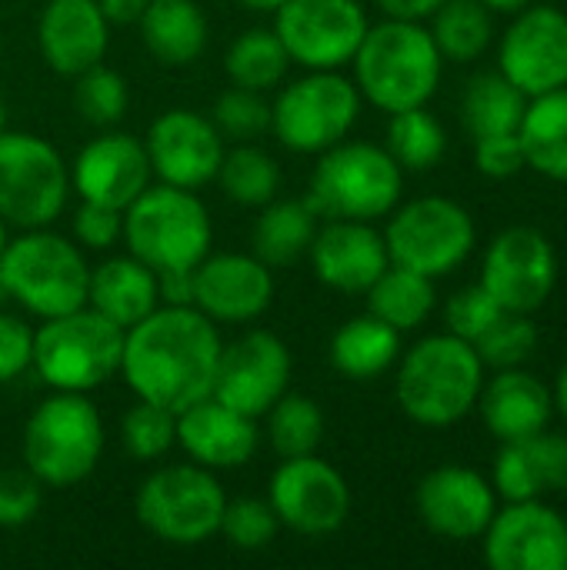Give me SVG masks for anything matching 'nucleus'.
I'll list each match as a JSON object with an SVG mask.
<instances>
[{
    "instance_id": "1",
    "label": "nucleus",
    "mask_w": 567,
    "mask_h": 570,
    "mask_svg": "<svg viewBox=\"0 0 567 570\" xmlns=\"http://www.w3.org/2000/svg\"><path fill=\"white\" fill-rule=\"evenodd\" d=\"M221 347L224 344L207 314L197 307L160 304L124 331L120 374L140 401L180 414L211 397Z\"/></svg>"
},
{
    "instance_id": "2",
    "label": "nucleus",
    "mask_w": 567,
    "mask_h": 570,
    "mask_svg": "<svg viewBox=\"0 0 567 570\" xmlns=\"http://www.w3.org/2000/svg\"><path fill=\"white\" fill-rule=\"evenodd\" d=\"M351 63L361 97L384 114H398L424 107L434 97L444 57L421 20L388 17L384 23L368 27Z\"/></svg>"
},
{
    "instance_id": "3",
    "label": "nucleus",
    "mask_w": 567,
    "mask_h": 570,
    "mask_svg": "<svg viewBox=\"0 0 567 570\" xmlns=\"http://www.w3.org/2000/svg\"><path fill=\"white\" fill-rule=\"evenodd\" d=\"M485 387L475 344L454 334L418 341L398 367V404L421 428H451L471 414Z\"/></svg>"
},
{
    "instance_id": "4",
    "label": "nucleus",
    "mask_w": 567,
    "mask_h": 570,
    "mask_svg": "<svg viewBox=\"0 0 567 570\" xmlns=\"http://www.w3.org/2000/svg\"><path fill=\"white\" fill-rule=\"evenodd\" d=\"M307 204L328 220H378L388 217L404 190V170L371 140H341L317 154Z\"/></svg>"
},
{
    "instance_id": "5",
    "label": "nucleus",
    "mask_w": 567,
    "mask_h": 570,
    "mask_svg": "<svg viewBox=\"0 0 567 570\" xmlns=\"http://www.w3.org/2000/svg\"><path fill=\"white\" fill-rule=\"evenodd\" d=\"M90 267L77 244L47 227H33L7 240L0 254L3 297L17 301L33 317H60L87 304Z\"/></svg>"
},
{
    "instance_id": "6",
    "label": "nucleus",
    "mask_w": 567,
    "mask_h": 570,
    "mask_svg": "<svg viewBox=\"0 0 567 570\" xmlns=\"http://www.w3.org/2000/svg\"><path fill=\"white\" fill-rule=\"evenodd\" d=\"M211 214L194 190L157 184L124 207V244L154 274L194 271L211 254Z\"/></svg>"
},
{
    "instance_id": "7",
    "label": "nucleus",
    "mask_w": 567,
    "mask_h": 570,
    "mask_svg": "<svg viewBox=\"0 0 567 570\" xmlns=\"http://www.w3.org/2000/svg\"><path fill=\"white\" fill-rule=\"evenodd\" d=\"M124 327L97 314L94 307H77L60 317H47L33 331V371L53 391L90 394L120 371Z\"/></svg>"
},
{
    "instance_id": "8",
    "label": "nucleus",
    "mask_w": 567,
    "mask_h": 570,
    "mask_svg": "<svg viewBox=\"0 0 567 570\" xmlns=\"http://www.w3.org/2000/svg\"><path fill=\"white\" fill-rule=\"evenodd\" d=\"M104 451V424L87 394L53 391L23 428V464L50 488H74L94 474Z\"/></svg>"
},
{
    "instance_id": "9",
    "label": "nucleus",
    "mask_w": 567,
    "mask_h": 570,
    "mask_svg": "<svg viewBox=\"0 0 567 570\" xmlns=\"http://www.w3.org/2000/svg\"><path fill=\"white\" fill-rule=\"evenodd\" d=\"M227 494L211 468L167 464L144 478L134 508L137 521L167 544H201L221 531Z\"/></svg>"
},
{
    "instance_id": "10",
    "label": "nucleus",
    "mask_w": 567,
    "mask_h": 570,
    "mask_svg": "<svg viewBox=\"0 0 567 570\" xmlns=\"http://www.w3.org/2000/svg\"><path fill=\"white\" fill-rule=\"evenodd\" d=\"M361 114V90L341 70H307L271 104V130L294 154L341 144Z\"/></svg>"
},
{
    "instance_id": "11",
    "label": "nucleus",
    "mask_w": 567,
    "mask_h": 570,
    "mask_svg": "<svg viewBox=\"0 0 567 570\" xmlns=\"http://www.w3.org/2000/svg\"><path fill=\"white\" fill-rule=\"evenodd\" d=\"M70 194V167L33 134H0V220L20 230L47 227L60 217Z\"/></svg>"
},
{
    "instance_id": "12",
    "label": "nucleus",
    "mask_w": 567,
    "mask_h": 570,
    "mask_svg": "<svg viewBox=\"0 0 567 570\" xmlns=\"http://www.w3.org/2000/svg\"><path fill=\"white\" fill-rule=\"evenodd\" d=\"M388 257L398 267L424 277H444L458 271L475 250L471 214L448 197H418L394 210L384 230Z\"/></svg>"
},
{
    "instance_id": "13",
    "label": "nucleus",
    "mask_w": 567,
    "mask_h": 570,
    "mask_svg": "<svg viewBox=\"0 0 567 570\" xmlns=\"http://www.w3.org/2000/svg\"><path fill=\"white\" fill-rule=\"evenodd\" d=\"M368 27L358 0H284L274 10V33L291 63L304 70H341L351 63Z\"/></svg>"
},
{
    "instance_id": "14",
    "label": "nucleus",
    "mask_w": 567,
    "mask_h": 570,
    "mask_svg": "<svg viewBox=\"0 0 567 570\" xmlns=\"http://www.w3.org/2000/svg\"><path fill=\"white\" fill-rule=\"evenodd\" d=\"M481 284L488 294L515 314H535L548 304L558 284L555 244L535 227H508L485 250Z\"/></svg>"
},
{
    "instance_id": "15",
    "label": "nucleus",
    "mask_w": 567,
    "mask_h": 570,
    "mask_svg": "<svg viewBox=\"0 0 567 570\" xmlns=\"http://www.w3.org/2000/svg\"><path fill=\"white\" fill-rule=\"evenodd\" d=\"M267 491V504L274 508L277 521L307 538L341 531L351 514V488L344 474L314 454L284 458Z\"/></svg>"
},
{
    "instance_id": "16",
    "label": "nucleus",
    "mask_w": 567,
    "mask_h": 570,
    "mask_svg": "<svg viewBox=\"0 0 567 570\" xmlns=\"http://www.w3.org/2000/svg\"><path fill=\"white\" fill-rule=\"evenodd\" d=\"M291 384V351L271 331H247L221 347L214 397L247 417H264Z\"/></svg>"
},
{
    "instance_id": "17",
    "label": "nucleus",
    "mask_w": 567,
    "mask_h": 570,
    "mask_svg": "<svg viewBox=\"0 0 567 570\" xmlns=\"http://www.w3.org/2000/svg\"><path fill=\"white\" fill-rule=\"evenodd\" d=\"M501 73L531 100L567 87V13L558 7H525L505 30L498 50Z\"/></svg>"
},
{
    "instance_id": "18",
    "label": "nucleus",
    "mask_w": 567,
    "mask_h": 570,
    "mask_svg": "<svg viewBox=\"0 0 567 570\" xmlns=\"http://www.w3.org/2000/svg\"><path fill=\"white\" fill-rule=\"evenodd\" d=\"M485 561L495 570H567V521L541 501H511L485 528Z\"/></svg>"
},
{
    "instance_id": "19",
    "label": "nucleus",
    "mask_w": 567,
    "mask_h": 570,
    "mask_svg": "<svg viewBox=\"0 0 567 570\" xmlns=\"http://www.w3.org/2000/svg\"><path fill=\"white\" fill-rule=\"evenodd\" d=\"M147 157L150 170L160 177V184L197 190L217 177V167L224 160V137L214 127L211 117H201L194 110H167L160 114L147 130Z\"/></svg>"
},
{
    "instance_id": "20",
    "label": "nucleus",
    "mask_w": 567,
    "mask_h": 570,
    "mask_svg": "<svg viewBox=\"0 0 567 570\" xmlns=\"http://www.w3.org/2000/svg\"><path fill=\"white\" fill-rule=\"evenodd\" d=\"M274 301L271 267L257 254H207L194 267V307L214 324H244Z\"/></svg>"
},
{
    "instance_id": "21",
    "label": "nucleus",
    "mask_w": 567,
    "mask_h": 570,
    "mask_svg": "<svg viewBox=\"0 0 567 570\" xmlns=\"http://www.w3.org/2000/svg\"><path fill=\"white\" fill-rule=\"evenodd\" d=\"M414 501L424 528L448 541L481 538L498 511L495 488L478 471L461 464H444L424 474Z\"/></svg>"
},
{
    "instance_id": "22",
    "label": "nucleus",
    "mask_w": 567,
    "mask_h": 570,
    "mask_svg": "<svg viewBox=\"0 0 567 570\" xmlns=\"http://www.w3.org/2000/svg\"><path fill=\"white\" fill-rule=\"evenodd\" d=\"M150 177L154 170L144 140L120 130L94 137L70 167V187L84 200L114 210H124L137 194H144L150 187Z\"/></svg>"
},
{
    "instance_id": "23",
    "label": "nucleus",
    "mask_w": 567,
    "mask_h": 570,
    "mask_svg": "<svg viewBox=\"0 0 567 570\" xmlns=\"http://www.w3.org/2000/svg\"><path fill=\"white\" fill-rule=\"evenodd\" d=\"M307 257L317 281L341 294H364L391 264L384 234L371 220H328L317 227Z\"/></svg>"
},
{
    "instance_id": "24",
    "label": "nucleus",
    "mask_w": 567,
    "mask_h": 570,
    "mask_svg": "<svg viewBox=\"0 0 567 570\" xmlns=\"http://www.w3.org/2000/svg\"><path fill=\"white\" fill-rule=\"evenodd\" d=\"M37 43L53 73L77 77L104 63L110 20L97 0H50L37 23Z\"/></svg>"
},
{
    "instance_id": "25",
    "label": "nucleus",
    "mask_w": 567,
    "mask_h": 570,
    "mask_svg": "<svg viewBox=\"0 0 567 570\" xmlns=\"http://www.w3.org/2000/svg\"><path fill=\"white\" fill-rule=\"evenodd\" d=\"M257 421L221 404L214 394L177 414V444L201 468L234 471L257 454Z\"/></svg>"
},
{
    "instance_id": "26",
    "label": "nucleus",
    "mask_w": 567,
    "mask_h": 570,
    "mask_svg": "<svg viewBox=\"0 0 567 570\" xmlns=\"http://www.w3.org/2000/svg\"><path fill=\"white\" fill-rule=\"evenodd\" d=\"M491 488L498 498L541 501L545 494H567V438L565 434H531L521 441H505L495 454Z\"/></svg>"
},
{
    "instance_id": "27",
    "label": "nucleus",
    "mask_w": 567,
    "mask_h": 570,
    "mask_svg": "<svg viewBox=\"0 0 567 570\" xmlns=\"http://www.w3.org/2000/svg\"><path fill=\"white\" fill-rule=\"evenodd\" d=\"M478 404H481L485 428L501 444L548 431L551 411H555L551 391L535 374H528L521 367L498 371L495 381H488L481 387Z\"/></svg>"
},
{
    "instance_id": "28",
    "label": "nucleus",
    "mask_w": 567,
    "mask_h": 570,
    "mask_svg": "<svg viewBox=\"0 0 567 570\" xmlns=\"http://www.w3.org/2000/svg\"><path fill=\"white\" fill-rule=\"evenodd\" d=\"M87 307L114 321L117 327H134L144 321L150 311L160 307V284L157 274L137 261L134 254L127 257H110L100 267L90 271L87 284Z\"/></svg>"
},
{
    "instance_id": "29",
    "label": "nucleus",
    "mask_w": 567,
    "mask_h": 570,
    "mask_svg": "<svg viewBox=\"0 0 567 570\" xmlns=\"http://www.w3.org/2000/svg\"><path fill=\"white\" fill-rule=\"evenodd\" d=\"M137 23L144 47L164 67H187L207 47V17L197 0H147Z\"/></svg>"
},
{
    "instance_id": "30",
    "label": "nucleus",
    "mask_w": 567,
    "mask_h": 570,
    "mask_svg": "<svg viewBox=\"0 0 567 570\" xmlns=\"http://www.w3.org/2000/svg\"><path fill=\"white\" fill-rule=\"evenodd\" d=\"M401 357V331L374 314L344 321L331 337V364L351 381L381 377Z\"/></svg>"
},
{
    "instance_id": "31",
    "label": "nucleus",
    "mask_w": 567,
    "mask_h": 570,
    "mask_svg": "<svg viewBox=\"0 0 567 570\" xmlns=\"http://www.w3.org/2000/svg\"><path fill=\"white\" fill-rule=\"evenodd\" d=\"M518 137L528 167L567 184V87L528 100Z\"/></svg>"
},
{
    "instance_id": "32",
    "label": "nucleus",
    "mask_w": 567,
    "mask_h": 570,
    "mask_svg": "<svg viewBox=\"0 0 567 570\" xmlns=\"http://www.w3.org/2000/svg\"><path fill=\"white\" fill-rule=\"evenodd\" d=\"M317 214L307 200H271L254 224V254L267 267H287L311 250Z\"/></svg>"
},
{
    "instance_id": "33",
    "label": "nucleus",
    "mask_w": 567,
    "mask_h": 570,
    "mask_svg": "<svg viewBox=\"0 0 567 570\" xmlns=\"http://www.w3.org/2000/svg\"><path fill=\"white\" fill-rule=\"evenodd\" d=\"M525 110L528 97L501 70L478 73L461 97V124L475 140L491 134H518Z\"/></svg>"
},
{
    "instance_id": "34",
    "label": "nucleus",
    "mask_w": 567,
    "mask_h": 570,
    "mask_svg": "<svg viewBox=\"0 0 567 570\" xmlns=\"http://www.w3.org/2000/svg\"><path fill=\"white\" fill-rule=\"evenodd\" d=\"M368 294V314L381 317L384 324L398 331L421 327L434 311V277H424L418 271L388 264V271L364 291Z\"/></svg>"
},
{
    "instance_id": "35",
    "label": "nucleus",
    "mask_w": 567,
    "mask_h": 570,
    "mask_svg": "<svg viewBox=\"0 0 567 570\" xmlns=\"http://www.w3.org/2000/svg\"><path fill=\"white\" fill-rule=\"evenodd\" d=\"M291 67V57L281 43V37L274 33V27H254L244 30L241 37H234V43L227 47L224 57V70L231 77L234 87H247V90H271L284 80Z\"/></svg>"
},
{
    "instance_id": "36",
    "label": "nucleus",
    "mask_w": 567,
    "mask_h": 570,
    "mask_svg": "<svg viewBox=\"0 0 567 570\" xmlns=\"http://www.w3.org/2000/svg\"><path fill=\"white\" fill-rule=\"evenodd\" d=\"M431 17H434L431 37L444 60L471 63L491 47L495 20L481 0H444Z\"/></svg>"
},
{
    "instance_id": "37",
    "label": "nucleus",
    "mask_w": 567,
    "mask_h": 570,
    "mask_svg": "<svg viewBox=\"0 0 567 570\" xmlns=\"http://www.w3.org/2000/svg\"><path fill=\"white\" fill-rule=\"evenodd\" d=\"M217 180L234 204L264 207L277 197L281 167L267 150H261L254 144H237L234 150H224V160L217 167Z\"/></svg>"
},
{
    "instance_id": "38",
    "label": "nucleus",
    "mask_w": 567,
    "mask_h": 570,
    "mask_svg": "<svg viewBox=\"0 0 567 570\" xmlns=\"http://www.w3.org/2000/svg\"><path fill=\"white\" fill-rule=\"evenodd\" d=\"M448 150V134L424 107L398 110L388 124V154L401 170H431Z\"/></svg>"
},
{
    "instance_id": "39",
    "label": "nucleus",
    "mask_w": 567,
    "mask_h": 570,
    "mask_svg": "<svg viewBox=\"0 0 567 570\" xmlns=\"http://www.w3.org/2000/svg\"><path fill=\"white\" fill-rule=\"evenodd\" d=\"M264 417H267L271 448L281 458L314 454L321 438H324V411L307 394H287L284 391Z\"/></svg>"
},
{
    "instance_id": "40",
    "label": "nucleus",
    "mask_w": 567,
    "mask_h": 570,
    "mask_svg": "<svg viewBox=\"0 0 567 570\" xmlns=\"http://www.w3.org/2000/svg\"><path fill=\"white\" fill-rule=\"evenodd\" d=\"M120 441L130 458L157 461L177 444V414L137 397V404L127 407V414L120 421Z\"/></svg>"
},
{
    "instance_id": "41",
    "label": "nucleus",
    "mask_w": 567,
    "mask_h": 570,
    "mask_svg": "<svg viewBox=\"0 0 567 570\" xmlns=\"http://www.w3.org/2000/svg\"><path fill=\"white\" fill-rule=\"evenodd\" d=\"M475 351H478V357H481L485 367H495V371L521 367V364L538 351V327H535L531 314L505 311V314L475 341Z\"/></svg>"
},
{
    "instance_id": "42",
    "label": "nucleus",
    "mask_w": 567,
    "mask_h": 570,
    "mask_svg": "<svg viewBox=\"0 0 567 570\" xmlns=\"http://www.w3.org/2000/svg\"><path fill=\"white\" fill-rule=\"evenodd\" d=\"M74 104H77L80 117H87L94 127H114L117 120H124L130 94L117 70L97 63V67L77 73Z\"/></svg>"
},
{
    "instance_id": "43",
    "label": "nucleus",
    "mask_w": 567,
    "mask_h": 570,
    "mask_svg": "<svg viewBox=\"0 0 567 570\" xmlns=\"http://www.w3.org/2000/svg\"><path fill=\"white\" fill-rule=\"evenodd\" d=\"M211 120L221 130V137H231L237 144H254L271 130V104L257 90L231 87L217 97Z\"/></svg>"
},
{
    "instance_id": "44",
    "label": "nucleus",
    "mask_w": 567,
    "mask_h": 570,
    "mask_svg": "<svg viewBox=\"0 0 567 570\" xmlns=\"http://www.w3.org/2000/svg\"><path fill=\"white\" fill-rule=\"evenodd\" d=\"M281 521L274 514V508L267 501L257 498H237L224 504V518H221V534L241 548V551H261L274 541Z\"/></svg>"
},
{
    "instance_id": "45",
    "label": "nucleus",
    "mask_w": 567,
    "mask_h": 570,
    "mask_svg": "<svg viewBox=\"0 0 567 570\" xmlns=\"http://www.w3.org/2000/svg\"><path fill=\"white\" fill-rule=\"evenodd\" d=\"M505 314V307L488 294L485 284H475V287H465L458 291L448 307H444V321H448V334L475 344L498 317Z\"/></svg>"
},
{
    "instance_id": "46",
    "label": "nucleus",
    "mask_w": 567,
    "mask_h": 570,
    "mask_svg": "<svg viewBox=\"0 0 567 570\" xmlns=\"http://www.w3.org/2000/svg\"><path fill=\"white\" fill-rule=\"evenodd\" d=\"M40 481L27 468L0 471V528H23L40 511Z\"/></svg>"
},
{
    "instance_id": "47",
    "label": "nucleus",
    "mask_w": 567,
    "mask_h": 570,
    "mask_svg": "<svg viewBox=\"0 0 567 570\" xmlns=\"http://www.w3.org/2000/svg\"><path fill=\"white\" fill-rule=\"evenodd\" d=\"M74 237L87 250H110L117 240H124V210L84 200L74 214Z\"/></svg>"
},
{
    "instance_id": "48",
    "label": "nucleus",
    "mask_w": 567,
    "mask_h": 570,
    "mask_svg": "<svg viewBox=\"0 0 567 570\" xmlns=\"http://www.w3.org/2000/svg\"><path fill=\"white\" fill-rule=\"evenodd\" d=\"M475 164L485 177L495 180H508L518 170L528 167L525 160V147L518 134H491V137H478L475 144Z\"/></svg>"
},
{
    "instance_id": "49",
    "label": "nucleus",
    "mask_w": 567,
    "mask_h": 570,
    "mask_svg": "<svg viewBox=\"0 0 567 570\" xmlns=\"http://www.w3.org/2000/svg\"><path fill=\"white\" fill-rule=\"evenodd\" d=\"M30 357H33V331L20 317L0 311V384L17 381L30 367Z\"/></svg>"
},
{
    "instance_id": "50",
    "label": "nucleus",
    "mask_w": 567,
    "mask_h": 570,
    "mask_svg": "<svg viewBox=\"0 0 567 570\" xmlns=\"http://www.w3.org/2000/svg\"><path fill=\"white\" fill-rule=\"evenodd\" d=\"M388 17L394 20H424L431 17L444 0H374Z\"/></svg>"
},
{
    "instance_id": "51",
    "label": "nucleus",
    "mask_w": 567,
    "mask_h": 570,
    "mask_svg": "<svg viewBox=\"0 0 567 570\" xmlns=\"http://www.w3.org/2000/svg\"><path fill=\"white\" fill-rule=\"evenodd\" d=\"M100 3V10H104V17L110 20V23H137L140 20V13H144V7H147V0H97Z\"/></svg>"
},
{
    "instance_id": "52",
    "label": "nucleus",
    "mask_w": 567,
    "mask_h": 570,
    "mask_svg": "<svg viewBox=\"0 0 567 570\" xmlns=\"http://www.w3.org/2000/svg\"><path fill=\"white\" fill-rule=\"evenodd\" d=\"M555 407L567 417V361L565 367H561V374H558V384H555Z\"/></svg>"
},
{
    "instance_id": "53",
    "label": "nucleus",
    "mask_w": 567,
    "mask_h": 570,
    "mask_svg": "<svg viewBox=\"0 0 567 570\" xmlns=\"http://www.w3.org/2000/svg\"><path fill=\"white\" fill-rule=\"evenodd\" d=\"M488 10H501V13H515V10H525L531 0H481Z\"/></svg>"
},
{
    "instance_id": "54",
    "label": "nucleus",
    "mask_w": 567,
    "mask_h": 570,
    "mask_svg": "<svg viewBox=\"0 0 567 570\" xmlns=\"http://www.w3.org/2000/svg\"><path fill=\"white\" fill-rule=\"evenodd\" d=\"M241 7H247V10H254V13H274L284 0H237Z\"/></svg>"
},
{
    "instance_id": "55",
    "label": "nucleus",
    "mask_w": 567,
    "mask_h": 570,
    "mask_svg": "<svg viewBox=\"0 0 567 570\" xmlns=\"http://www.w3.org/2000/svg\"><path fill=\"white\" fill-rule=\"evenodd\" d=\"M7 130V107H3V100H0V134Z\"/></svg>"
},
{
    "instance_id": "56",
    "label": "nucleus",
    "mask_w": 567,
    "mask_h": 570,
    "mask_svg": "<svg viewBox=\"0 0 567 570\" xmlns=\"http://www.w3.org/2000/svg\"><path fill=\"white\" fill-rule=\"evenodd\" d=\"M3 247H7V230H3V220H0V254H3Z\"/></svg>"
}]
</instances>
